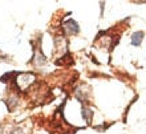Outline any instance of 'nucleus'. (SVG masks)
Listing matches in <instances>:
<instances>
[{
	"label": "nucleus",
	"instance_id": "nucleus-1",
	"mask_svg": "<svg viewBox=\"0 0 146 134\" xmlns=\"http://www.w3.org/2000/svg\"><path fill=\"white\" fill-rule=\"evenodd\" d=\"M33 81H35V76L32 73H20L16 77V84H17L20 90H25Z\"/></svg>",
	"mask_w": 146,
	"mask_h": 134
},
{
	"label": "nucleus",
	"instance_id": "nucleus-2",
	"mask_svg": "<svg viewBox=\"0 0 146 134\" xmlns=\"http://www.w3.org/2000/svg\"><path fill=\"white\" fill-rule=\"evenodd\" d=\"M64 29L68 34H73L78 32V24L74 20H66V23L64 24Z\"/></svg>",
	"mask_w": 146,
	"mask_h": 134
},
{
	"label": "nucleus",
	"instance_id": "nucleus-3",
	"mask_svg": "<svg viewBox=\"0 0 146 134\" xmlns=\"http://www.w3.org/2000/svg\"><path fill=\"white\" fill-rule=\"evenodd\" d=\"M142 37H143V33L142 32H135L131 37V44L133 45H139L141 41H142Z\"/></svg>",
	"mask_w": 146,
	"mask_h": 134
}]
</instances>
